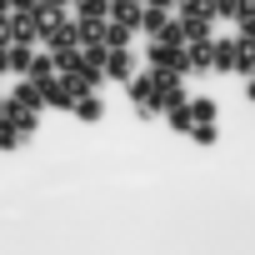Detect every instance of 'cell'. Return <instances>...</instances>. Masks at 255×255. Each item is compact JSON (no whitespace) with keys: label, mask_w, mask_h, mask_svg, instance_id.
I'll use <instances>...</instances> for the list:
<instances>
[{"label":"cell","mask_w":255,"mask_h":255,"mask_svg":"<svg viewBox=\"0 0 255 255\" xmlns=\"http://www.w3.org/2000/svg\"><path fill=\"white\" fill-rule=\"evenodd\" d=\"M150 70L185 75V70H190V55H185V45H175V40H155V45H150Z\"/></svg>","instance_id":"cell-1"},{"label":"cell","mask_w":255,"mask_h":255,"mask_svg":"<svg viewBox=\"0 0 255 255\" xmlns=\"http://www.w3.org/2000/svg\"><path fill=\"white\" fill-rule=\"evenodd\" d=\"M130 40H135V30L125 25V20H105L100 25V45L105 50H130Z\"/></svg>","instance_id":"cell-2"},{"label":"cell","mask_w":255,"mask_h":255,"mask_svg":"<svg viewBox=\"0 0 255 255\" xmlns=\"http://www.w3.org/2000/svg\"><path fill=\"white\" fill-rule=\"evenodd\" d=\"M130 70H135L130 50H105V65H100V75H110V80H130Z\"/></svg>","instance_id":"cell-3"},{"label":"cell","mask_w":255,"mask_h":255,"mask_svg":"<svg viewBox=\"0 0 255 255\" xmlns=\"http://www.w3.org/2000/svg\"><path fill=\"white\" fill-rule=\"evenodd\" d=\"M170 25H175V20H170V10H160V5H145V10H140V30H145V35H155V40H160Z\"/></svg>","instance_id":"cell-4"},{"label":"cell","mask_w":255,"mask_h":255,"mask_svg":"<svg viewBox=\"0 0 255 255\" xmlns=\"http://www.w3.org/2000/svg\"><path fill=\"white\" fill-rule=\"evenodd\" d=\"M185 55H190V70H210L215 65V45L210 40H185Z\"/></svg>","instance_id":"cell-5"},{"label":"cell","mask_w":255,"mask_h":255,"mask_svg":"<svg viewBox=\"0 0 255 255\" xmlns=\"http://www.w3.org/2000/svg\"><path fill=\"white\" fill-rule=\"evenodd\" d=\"M110 20H125V25H140V0H110Z\"/></svg>","instance_id":"cell-6"},{"label":"cell","mask_w":255,"mask_h":255,"mask_svg":"<svg viewBox=\"0 0 255 255\" xmlns=\"http://www.w3.org/2000/svg\"><path fill=\"white\" fill-rule=\"evenodd\" d=\"M110 0H80V25H105Z\"/></svg>","instance_id":"cell-7"},{"label":"cell","mask_w":255,"mask_h":255,"mask_svg":"<svg viewBox=\"0 0 255 255\" xmlns=\"http://www.w3.org/2000/svg\"><path fill=\"white\" fill-rule=\"evenodd\" d=\"M10 105H20V110H40L45 100H40V90H35L30 80H20V85H15V95H10Z\"/></svg>","instance_id":"cell-8"},{"label":"cell","mask_w":255,"mask_h":255,"mask_svg":"<svg viewBox=\"0 0 255 255\" xmlns=\"http://www.w3.org/2000/svg\"><path fill=\"white\" fill-rule=\"evenodd\" d=\"M75 115H80V120H100V115H105V100H100V95H80V100H75Z\"/></svg>","instance_id":"cell-9"},{"label":"cell","mask_w":255,"mask_h":255,"mask_svg":"<svg viewBox=\"0 0 255 255\" xmlns=\"http://www.w3.org/2000/svg\"><path fill=\"white\" fill-rule=\"evenodd\" d=\"M30 60H35V55H30V45H10V70H15V75H25V70H30Z\"/></svg>","instance_id":"cell-10"},{"label":"cell","mask_w":255,"mask_h":255,"mask_svg":"<svg viewBox=\"0 0 255 255\" xmlns=\"http://www.w3.org/2000/svg\"><path fill=\"white\" fill-rule=\"evenodd\" d=\"M235 50H240V45H230V40L215 45V65H220V70H235Z\"/></svg>","instance_id":"cell-11"},{"label":"cell","mask_w":255,"mask_h":255,"mask_svg":"<svg viewBox=\"0 0 255 255\" xmlns=\"http://www.w3.org/2000/svg\"><path fill=\"white\" fill-rule=\"evenodd\" d=\"M50 60H55L60 70H75V65H80V55H75V45H70V50H50Z\"/></svg>","instance_id":"cell-12"},{"label":"cell","mask_w":255,"mask_h":255,"mask_svg":"<svg viewBox=\"0 0 255 255\" xmlns=\"http://www.w3.org/2000/svg\"><path fill=\"white\" fill-rule=\"evenodd\" d=\"M190 115H195V120H215L220 110H215V100H190Z\"/></svg>","instance_id":"cell-13"},{"label":"cell","mask_w":255,"mask_h":255,"mask_svg":"<svg viewBox=\"0 0 255 255\" xmlns=\"http://www.w3.org/2000/svg\"><path fill=\"white\" fill-rule=\"evenodd\" d=\"M215 15H235V0H215Z\"/></svg>","instance_id":"cell-14"},{"label":"cell","mask_w":255,"mask_h":255,"mask_svg":"<svg viewBox=\"0 0 255 255\" xmlns=\"http://www.w3.org/2000/svg\"><path fill=\"white\" fill-rule=\"evenodd\" d=\"M0 70H10V45L0 40Z\"/></svg>","instance_id":"cell-15"},{"label":"cell","mask_w":255,"mask_h":255,"mask_svg":"<svg viewBox=\"0 0 255 255\" xmlns=\"http://www.w3.org/2000/svg\"><path fill=\"white\" fill-rule=\"evenodd\" d=\"M0 20H10V0H0Z\"/></svg>","instance_id":"cell-16"},{"label":"cell","mask_w":255,"mask_h":255,"mask_svg":"<svg viewBox=\"0 0 255 255\" xmlns=\"http://www.w3.org/2000/svg\"><path fill=\"white\" fill-rule=\"evenodd\" d=\"M145 5H160V10H170V5H175V0H145Z\"/></svg>","instance_id":"cell-17"},{"label":"cell","mask_w":255,"mask_h":255,"mask_svg":"<svg viewBox=\"0 0 255 255\" xmlns=\"http://www.w3.org/2000/svg\"><path fill=\"white\" fill-rule=\"evenodd\" d=\"M0 120H5V95H0Z\"/></svg>","instance_id":"cell-18"},{"label":"cell","mask_w":255,"mask_h":255,"mask_svg":"<svg viewBox=\"0 0 255 255\" xmlns=\"http://www.w3.org/2000/svg\"><path fill=\"white\" fill-rule=\"evenodd\" d=\"M250 100H255V80H250Z\"/></svg>","instance_id":"cell-19"}]
</instances>
